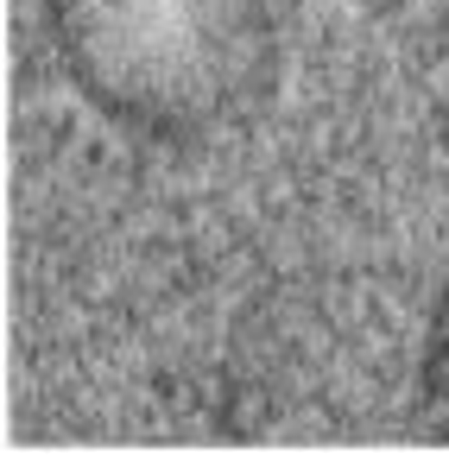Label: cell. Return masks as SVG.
<instances>
[{
	"mask_svg": "<svg viewBox=\"0 0 449 455\" xmlns=\"http://www.w3.org/2000/svg\"><path fill=\"white\" fill-rule=\"evenodd\" d=\"M418 386H424V398H443L449 392V341L437 335L430 348H424V367H418Z\"/></svg>",
	"mask_w": 449,
	"mask_h": 455,
	"instance_id": "cell-1",
	"label": "cell"
},
{
	"mask_svg": "<svg viewBox=\"0 0 449 455\" xmlns=\"http://www.w3.org/2000/svg\"><path fill=\"white\" fill-rule=\"evenodd\" d=\"M437 443H449V418H443V424H437Z\"/></svg>",
	"mask_w": 449,
	"mask_h": 455,
	"instance_id": "cell-2",
	"label": "cell"
}]
</instances>
